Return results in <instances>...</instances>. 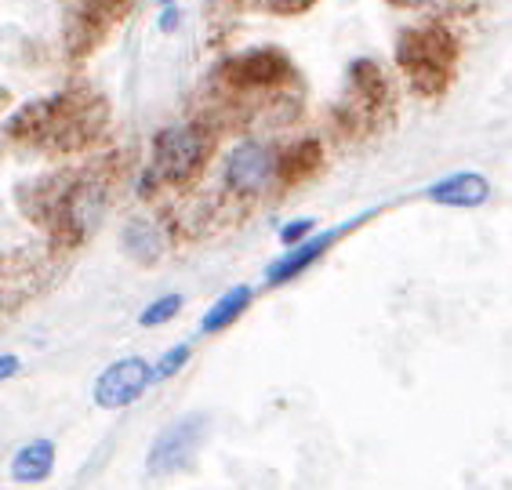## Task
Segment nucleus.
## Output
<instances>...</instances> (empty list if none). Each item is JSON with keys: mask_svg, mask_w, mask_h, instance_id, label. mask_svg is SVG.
<instances>
[{"mask_svg": "<svg viewBox=\"0 0 512 490\" xmlns=\"http://www.w3.org/2000/svg\"><path fill=\"white\" fill-rule=\"evenodd\" d=\"M178 22H182V11H178V8H164V15H160V30L171 33Z\"/></svg>", "mask_w": 512, "mask_h": 490, "instance_id": "21", "label": "nucleus"}, {"mask_svg": "<svg viewBox=\"0 0 512 490\" xmlns=\"http://www.w3.org/2000/svg\"><path fill=\"white\" fill-rule=\"evenodd\" d=\"M120 244L135 258L138 265H153L160 255H164V236L153 222L146 218H131L128 226H124V236H120Z\"/></svg>", "mask_w": 512, "mask_h": 490, "instance_id": "15", "label": "nucleus"}, {"mask_svg": "<svg viewBox=\"0 0 512 490\" xmlns=\"http://www.w3.org/2000/svg\"><path fill=\"white\" fill-rule=\"evenodd\" d=\"M385 4H393V8H414V11H429V8H444L451 0H385Z\"/></svg>", "mask_w": 512, "mask_h": 490, "instance_id": "19", "label": "nucleus"}, {"mask_svg": "<svg viewBox=\"0 0 512 490\" xmlns=\"http://www.w3.org/2000/svg\"><path fill=\"white\" fill-rule=\"evenodd\" d=\"M149 385H153V363L142 360V356H124V360L109 363L106 371L99 374L95 403L106 407V411H117V407L135 403Z\"/></svg>", "mask_w": 512, "mask_h": 490, "instance_id": "9", "label": "nucleus"}, {"mask_svg": "<svg viewBox=\"0 0 512 490\" xmlns=\"http://www.w3.org/2000/svg\"><path fill=\"white\" fill-rule=\"evenodd\" d=\"M324 167V146L316 138H306V142H295L280 153V164H276V178L284 186H295V182H306L309 175H316Z\"/></svg>", "mask_w": 512, "mask_h": 490, "instance_id": "13", "label": "nucleus"}, {"mask_svg": "<svg viewBox=\"0 0 512 490\" xmlns=\"http://www.w3.org/2000/svg\"><path fill=\"white\" fill-rule=\"evenodd\" d=\"M313 233H316V218H298V222H287V226L280 229V240H284V247H298Z\"/></svg>", "mask_w": 512, "mask_h": 490, "instance_id": "18", "label": "nucleus"}, {"mask_svg": "<svg viewBox=\"0 0 512 490\" xmlns=\"http://www.w3.org/2000/svg\"><path fill=\"white\" fill-rule=\"evenodd\" d=\"M222 77H226V84L233 91H276L280 84L295 77V69H291V59H287L284 51L258 48L229 59Z\"/></svg>", "mask_w": 512, "mask_h": 490, "instance_id": "8", "label": "nucleus"}, {"mask_svg": "<svg viewBox=\"0 0 512 490\" xmlns=\"http://www.w3.org/2000/svg\"><path fill=\"white\" fill-rule=\"evenodd\" d=\"M215 138L204 124L189 120V124H171L153 138V157H149V171L157 182L168 186H189L193 178L204 171V164L211 160Z\"/></svg>", "mask_w": 512, "mask_h": 490, "instance_id": "4", "label": "nucleus"}, {"mask_svg": "<svg viewBox=\"0 0 512 490\" xmlns=\"http://www.w3.org/2000/svg\"><path fill=\"white\" fill-rule=\"evenodd\" d=\"M160 8H178V0H160Z\"/></svg>", "mask_w": 512, "mask_h": 490, "instance_id": "23", "label": "nucleus"}, {"mask_svg": "<svg viewBox=\"0 0 512 490\" xmlns=\"http://www.w3.org/2000/svg\"><path fill=\"white\" fill-rule=\"evenodd\" d=\"M462 59V44L447 26H411L396 37V66L404 73L407 88L422 98H440L454 80Z\"/></svg>", "mask_w": 512, "mask_h": 490, "instance_id": "2", "label": "nucleus"}, {"mask_svg": "<svg viewBox=\"0 0 512 490\" xmlns=\"http://www.w3.org/2000/svg\"><path fill=\"white\" fill-rule=\"evenodd\" d=\"M189 356H193V345H189V342L171 345L168 353L153 363V382H168V378H175V374L189 363Z\"/></svg>", "mask_w": 512, "mask_h": 490, "instance_id": "17", "label": "nucleus"}, {"mask_svg": "<svg viewBox=\"0 0 512 490\" xmlns=\"http://www.w3.org/2000/svg\"><path fill=\"white\" fill-rule=\"evenodd\" d=\"M55 472V443L51 440H30L22 443L15 458H11V480L15 483H44Z\"/></svg>", "mask_w": 512, "mask_h": 490, "instance_id": "12", "label": "nucleus"}, {"mask_svg": "<svg viewBox=\"0 0 512 490\" xmlns=\"http://www.w3.org/2000/svg\"><path fill=\"white\" fill-rule=\"evenodd\" d=\"M106 124V106L95 95H77V91H62V95L40 98L22 106L15 117L4 124V135L22 146H51V149H80L95 142Z\"/></svg>", "mask_w": 512, "mask_h": 490, "instance_id": "1", "label": "nucleus"}, {"mask_svg": "<svg viewBox=\"0 0 512 490\" xmlns=\"http://www.w3.org/2000/svg\"><path fill=\"white\" fill-rule=\"evenodd\" d=\"M182 313V294H164L157 302H149L138 316V324L142 327H160V324H171L175 316Z\"/></svg>", "mask_w": 512, "mask_h": 490, "instance_id": "16", "label": "nucleus"}, {"mask_svg": "<svg viewBox=\"0 0 512 490\" xmlns=\"http://www.w3.org/2000/svg\"><path fill=\"white\" fill-rule=\"evenodd\" d=\"M22 371V360L15 353H0V382H8Z\"/></svg>", "mask_w": 512, "mask_h": 490, "instance_id": "20", "label": "nucleus"}, {"mask_svg": "<svg viewBox=\"0 0 512 490\" xmlns=\"http://www.w3.org/2000/svg\"><path fill=\"white\" fill-rule=\"evenodd\" d=\"M204 432H207L204 414H186V418L171 422L168 429H160V436L149 447L146 472L171 476V472L186 469L189 461H193V454L200 451V443H204Z\"/></svg>", "mask_w": 512, "mask_h": 490, "instance_id": "7", "label": "nucleus"}, {"mask_svg": "<svg viewBox=\"0 0 512 490\" xmlns=\"http://www.w3.org/2000/svg\"><path fill=\"white\" fill-rule=\"evenodd\" d=\"M251 302H255V291H251L247 284L229 287V291L204 313V320H200V334H218V331H226V327H233L240 316L251 309Z\"/></svg>", "mask_w": 512, "mask_h": 490, "instance_id": "14", "label": "nucleus"}, {"mask_svg": "<svg viewBox=\"0 0 512 490\" xmlns=\"http://www.w3.org/2000/svg\"><path fill=\"white\" fill-rule=\"evenodd\" d=\"M4 106H8V91L0 88V113H4Z\"/></svg>", "mask_w": 512, "mask_h": 490, "instance_id": "22", "label": "nucleus"}, {"mask_svg": "<svg viewBox=\"0 0 512 490\" xmlns=\"http://www.w3.org/2000/svg\"><path fill=\"white\" fill-rule=\"evenodd\" d=\"M109 207V178L102 171H84L77 178H66L55 204V215L48 222V233L55 247H80L91 236V229H99L102 215Z\"/></svg>", "mask_w": 512, "mask_h": 490, "instance_id": "3", "label": "nucleus"}, {"mask_svg": "<svg viewBox=\"0 0 512 490\" xmlns=\"http://www.w3.org/2000/svg\"><path fill=\"white\" fill-rule=\"evenodd\" d=\"M425 200L440 207H483L491 200V182L480 171H454L425 189Z\"/></svg>", "mask_w": 512, "mask_h": 490, "instance_id": "11", "label": "nucleus"}, {"mask_svg": "<svg viewBox=\"0 0 512 490\" xmlns=\"http://www.w3.org/2000/svg\"><path fill=\"white\" fill-rule=\"evenodd\" d=\"M371 215H364V218H356V222H345V226H338V229H327V233H316V236H309V240H302L298 247H287V255H280L273 265L266 269V284L269 287H280V284H287V280H295V276H302L309 269V265H316L320 258L331 251V247L342 240L349 229H356L360 222H367Z\"/></svg>", "mask_w": 512, "mask_h": 490, "instance_id": "10", "label": "nucleus"}, {"mask_svg": "<svg viewBox=\"0 0 512 490\" xmlns=\"http://www.w3.org/2000/svg\"><path fill=\"white\" fill-rule=\"evenodd\" d=\"M385 106H389V77H385V69L371 59H356L349 66V84H345V95L338 102V124L349 131H364L371 124H378Z\"/></svg>", "mask_w": 512, "mask_h": 490, "instance_id": "5", "label": "nucleus"}, {"mask_svg": "<svg viewBox=\"0 0 512 490\" xmlns=\"http://www.w3.org/2000/svg\"><path fill=\"white\" fill-rule=\"evenodd\" d=\"M280 153L258 138H244L226 157V186L237 196H262L276 182Z\"/></svg>", "mask_w": 512, "mask_h": 490, "instance_id": "6", "label": "nucleus"}]
</instances>
